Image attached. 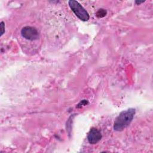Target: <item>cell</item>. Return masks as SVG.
<instances>
[{"instance_id": "277c9868", "label": "cell", "mask_w": 153, "mask_h": 153, "mask_svg": "<svg viewBox=\"0 0 153 153\" xmlns=\"http://www.w3.org/2000/svg\"><path fill=\"white\" fill-rule=\"evenodd\" d=\"M102 138V134L100 131L96 128H91L87 135V139L90 143L96 144Z\"/></svg>"}, {"instance_id": "7a4b0ae2", "label": "cell", "mask_w": 153, "mask_h": 153, "mask_svg": "<svg viewBox=\"0 0 153 153\" xmlns=\"http://www.w3.org/2000/svg\"><path fill=\"white\" fill-rule=\"evenodd\" d=\"M69 5L75 14V16L78 17L82 21H87L89 18V14L86 11V10L76 1L71 0L68 2Z\"/></svg>"}, {"instance_id": "3957f363", "label": "cell", "mask_w": 153, "mask_h": 153, "mask_svg": "<svg viewBox=\"0 0 153 153\" xmlns=\"http://www.w3.org/2000/svg\"><path fill=\"white\" fill-rule=\"evenodd\" d=\"M21 35L24 38L29 41H35L39 38L38 30L32 26L23 27L21 30Z\"/></svg>"}, {"instance_id": "6da1fadb", "label": "cell", "mask_w": 153, "mask_h": 153, "mask_svg": "<svg viewBox=\"0 0 153 153\" xmlns=\"http://www.w3.org/2000/svg\"><path fill=\"white\" fill-rule=\"evenodd\" d=\"M135 113L136 111L134 108H129L122 111L114 121V129L118 131L124 130L132 121Z\"/></svg>"}, {"instance_id": "8992f818", "label": "cell", "mask_w": 153, "mask_h": 153, "mask_svg": "<svg viewBox=\"0 0 153 153\" xmlns=\"http://www.w3.org/2000/svg\"><path fill=\"white\" fill-rule=\"evenodd\" d=\"M5 32V25L3 22H1V36H2Z\"/></svg>"}, {"instance_id": "52a82bcc", "label": "cell", "mask_w": 153, "mask_h": 153, "mask_svg": "<svg viewBox=\"0 0 153 153\" xmlns=\"http://www.w3.org/2000/svg\"><path fill=\"white\" fill-rule=\"evenodd\" d=\"M143 2H144V1H136V3L137 5H139V4H141V3H143Z\"/></svg>"}, {"instance_id": "5b68a950", "label": "cell", "mask_w": 153, "mask_h": 153, "mask_svg": "<svg viewBox=\"0 0 153 153\" xmlns=\"http://www.w3.org/2000/svg\"><path fill=\"white\" fill-rule=\"evenodd\" d=\"M106 14V11L104 9H100L98 10V11L96 13V16L98 17H103L105 16Z\"/></svg>"}]
</instances>
